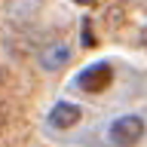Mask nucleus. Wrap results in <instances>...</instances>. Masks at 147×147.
I'll use <instances>...</instances> for the list:
<instances>
[{"instance_id": "f257e3e1", "label": "nucleus", "mask_w": 147, "mask_h": 147, "mask_svg": "<svg viewBox=\"0 0 147 147\" xmlns=\"http://www.w3.org/2000/svg\"><path fill=\"white\" fill-rule=\"evenodd\" d=\"M110 141L117 147H132V144H138L141 141V135H144V119L141 117H119V119H113L110 123Z\"/></svg>"}, {"instance_id": "f03ea898", "label": "nucleus", "mask_w": 147, "mask_h": 147, "mask_svg": "<svg viewBox=\"0 0 147 147\" xmlns=\"http://www.w3.org/2000/svg\"><path fill=\"white\" fill-rule=\"evenodd\" d=\"M110 80H113L110 64L107 61H98V64H89V67L77 77V86H80L83 92H104L110 86Z\"/></svg>"}, {"instance_id": "7ed1b4c3", "label": "nucleus", "mask_w": 147, "mask_h": 147, "mask_svg": "<svg viewBox=\"0 0 147 147\" xmlns=\"http://www.w3.org/2000/svg\"><path fill=\"white\" fill-rule=\"evenodd\" d=\"M83 110L77 107V104H71V101H58L52 110H49V126L52 129H74L77 123H80Z\"/></svg>"}, {"instance_id": "20e7f679", "label": "nucleus", "mask_w": 147, "mask_h": 147, "mask_svg": "<svg viewBox=\"0 0 147 147\" xmlns=\"http://www.w3.org/2000/svg\"><path fill=\"white\" fill-rule=\"evenodd\" d=\"M67 61H71V46H64V43L49 46V49L40 55V64H43L46 71H58V67H64Z\"/></svg>"}, {"instance_id": "39448f33", "label": "nucleus", "mask_w": 147, "mask_h": 147, "mask_svg": "<svg viewBox=\"0 0 147 147\" xmlns=\"http://www.w3.org/2000/svg\"><path fill=\"white\" fill-rule=\"evenodd\" d=\"M89 25H92V22L86 18V22H83V43H86V46H92V31H89Z\"/></svg>"}, {"instance_id": "423d86ee", "label": "nucleus", "mask_w": 147, "mask_h": 147, "mask_svg": "<svg viewBox=\"0 0 147 147\" xmlns=\"http://www.w3.org/2000/svg\"><path fill=\"white\" fill-rule=\"evenodd\" d=\"M74 3H83V6H89V3H95V0H74Z\"/></svg>"}, {"instance_id": "0eeeda50", "label": "nucleus", "mask_w": 147, "mask_h": 147, "mask_svg": "<svg viewBox=\"0 0 147 147\" xmlns=\"http://www.w3.org/2000/svg\"><path fill=\"white\" fill-rule=\"evenodd\" d=\"M141 43H144V46H147V28H144V34H141Z\"/></svg>"}]
</instances>
